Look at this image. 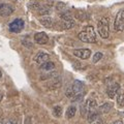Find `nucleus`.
<instances>
[{
    "mask_svg": "<svg viewBox=\"0 0 124 124\" xmlns=\"http://www.w3.org/2000/svg\"><path fill=\"white\" fill-rule=\"evenodd\" d=\"M62 29H70L72 27H75V22L71 21H62L61 23Z\"/></svg>",
    "mask_w": 124,
    "mask_h": 124,
    "instance_id": "a211bd4d",
    "label": "nucleus"
},
{
    "mask_svg": "<svg viewBox=\"0 0 124 124\" xmlns=\"http://www.w3.org/2000/svg\"><path fill=\"white\" fill-rule=\"evenodd\" d=\"M53 114H54V116H56V117H60L62 114V108L60 106H55L53 108Z\"/></svg>",
    "mask_w": 124,
    "mask_h": 124,
    "instance_id": "412c9836",
    "label": "nucleus"
},
{
    "mask_svg": "<svg viewBox=\"0 0 124 124\" xmlns=\"http://www.w3.org/2000/svg\"><path fill=\"white\" fill-rule=\"evenodd\" d=\"M114 29L117 32H121L124 30V9L118 11L116 15L115 21H114Z\"/></svg>",
    "mask_w": 124,
    "mask_h": 124,
    "instance_id": "7ed1b4c3",
    "label": "nucleus"
},
{
    "mask_svg": "<svg viewBox=\"0 0 124 124\" xmlns=\"http://www.w3.org/2000/svg\"><path fill=\"white\" fill-rule=\"evenodd\" d=\"M14 13V7L7 3H0V16L1 17H7Z\"/></svg>",
    "mask_w": 124,
    "mask_h": 124,
    "instance_id": "423d86ee",
    "label": "nucleus"
},
{
    "mask_svg": "<svg viewBox=\"0 0 124 124\" xmlns=\"http://www.w3.org/2000/svg\"><path fill=\"white\" fill-rule=\"evenodd\" d=\"M23 28H24V21L22 19H16L9 24V30L11 32L19 33L23 30Z\"/></svg>",
    "mask_w": 124,
    "mask_h": 124,
    "instance_id": "20e7f679",
    "label": "nucleus"
},
{
    "mask_svg": "<svg viewBox=\"0 0 124 124\" xmlns=\"http://www.w3.org/2000/svg\"><path fill=\"white\" fill-rule=\"evenodd\" d=\"M54 68H55V63L52 61H48L40 65V69H42V70H45V71H51Z\"/></svg>",
    "mask_w": 124,
    "mask_h": 124,
    "instance_id": "ddd939ff",
    "label": "nucleus"
},
{
    "mask_svg": "<svg viewBox=\"0 0 124 124\" xmlns=\"http://www.w3.org/2000/svg\"><path fill=\"white\" fill-rule=\"evenodd\" d=\"M79 38L83 42L87 44H94L96 42V33L92 26H86L79 33Z\"/></svg>",
    "mask_w": 124,
    "mask_h": 124,
    "instance_id": "f257e3e1",
    "label": "nucleus"
},
{
    "mask_svg": "<svg viewBox=\"0 0 124 124\" xmlns=\"http://www.w3.org/2000/svg\"><path fill=\"white\" fill-rule=\"evenodd\" d=\"M84 97V93H80V94H77L72 97V101H80V100H82Z\"/></svg>",
    "mask_w": 124,
    "mask_h": 124,
    "instance_id": "393cba45",
    "label": "nucleus"
},
{
    "mask_svg": "<svg viewBox=\"0 0 124 124\" xmlns=\"http://www.w3.org/2000/svg\"><path fill=\"white\" fill-rule=\"evenodd\" d=\"M112 124H123V122L121 121V120H117V121H114Z\"/></svg>",
    "mask_w": 124,
    "mask_h": 124,
    "instance_id": "cd10ccee",
    "label": "nucleus"
},
{
    "mask_svg": "<svg viewBox=\"0 0 124 124\" xmlns=\"http://www.w3.org/2000/svg\"><path fill=\"white\" fill-rule=\"evenodd\" d=\"M1 99H2V94L0 93V101H1Z\"/></svg>",
    "mask_w": 124,
    "mask_h": 124,
    "instance_id": "c756f323",
    "label": "nucleus"
},
{
    "mask_svg": "<svg viewBox=\"0 0 124 124\" xmlns=\"http://www.w3.org/2000/svg\"><path fill=\"white\" fill-rule=\"evenodd\" d=\"M90 124H103V121L100 118H98V119H96V120H94L93 122H91Z\"/></svg>",
    "mask_w": 124,
    "mask_h": 124,
    "instance_id": "a878e982",
    "label": "nucleus"
},
{
    "mask_svg": "<svg viewBox=\"0 0 124 124\" xmlns=\"http://www.w3.org/2000/svg\"><path fill=\"white\" fill-rule=\"evenodd\" d=\"M5 124H16L14 120H6V123Z\"/></svg>",
    "mask_w": 124,
    "mask_h": 124,
    "instance_id": "bb28decb",
    "label": "nucleus"
},
{
    "mask_svg": "<svg viewBox=\"0 0 124 124\" xmlns=\"http://www.w3.org/2000/svg\"><path fill=\"white\" fill-rule=\"evenodd\" d=\"M101 58H102V53H100V52L95 53L94 56H93V59H92L93 63H97V62H98L100 59H101Z\"/></svg>",
    "mask_w": 124,
    "mask_h": 124,
    "instance_id": "4be33fe9",
    "label": "nucleus"
},
{
    "mask_svg": "<svg viewBox=\"0 0 124 124\" xmlns=\"http://www.w3.org/2000/svg\"><path fill=\"white\" fill-rule=\"evenodd\" d=\"M117 102L119 106H124V94H119L117 97Z\"/></svg>",
    "mask_w": 124,
    "mask_h": 124,
    "instance_id": "b1692460",
    "label": "nucleus"
},
{
    "mask_svg": "<svg viewBox=\"0 0 124 124\" xmlns=\"http://www.w3.org/2000/svg\"><path fill=\"white\" fill-rule=\"evenodd\" d=\"M97 31L100 37L106 39L110 35V26L108 18H101L97 23Z\"/></svg>",
    "mask_w": 124,
    "mask_h": 124,
    "instance_id": "f03ea898",
    "label": "nucleus"
},
{
    "mask_svg": "<svg viewBox=\"0 0 124 124\" xmlns=\"http://www.w3.org/2000/svg\"><path fill=\"white\" fill-rule=\"evenodd\" d=\"M112 107H113V104H112V103H110V102H106V103H103L102 106H100V107H99L98 112H99V113H101V114H107V113H108V112L111 111Z\"/></svg>",
    "mask_w": 124,
    "mask_h": 124,
    "instance_id": "4468645a",
    "label": "nucleus"
},
{
    "mask_svg": "<svg viewBox=\"0 0 124 124\" xmlns=\"http://www.w3.org/2000/svg\"><path fill=\"white\" fill-rule=\"evenodd\" d=\"M61 78L60 77H56L55 79H53V81L51 82V85H50V88L51 89H57L61 86Z\"/></svg>",
    "mask_w": 124,
    "mask_h": 124,
    "instance_id": "dca6fc26",
    "label": "nucleus"
},
{
    "mask_svg": "<svg viewBox=\"0 0 124 124\" xmlns=\"http://www.w3.org/2000/svg\"><path fill=\"white\" fill-rule=\"evenodd\" d=\"M39 22H40V24L42 26L46 27V28H51V27L53 26V24H54V21L52 20V18H50V17L42 18V19H40V20H39Z\"/></svg>",
    "mask_w": 124,
    "mask_h": 124,
    "instance_id": "f8f14e48",
    "label": "nucleus"
},
{
    "mask_svg": "<svg viewBox=\"0 0 124 124\" xmlns=\"http://www.w3.org/2000/svg\"><path fill=\"white\" fill-rule=\"evenodd\" d=\"M60 18H61L62 21H71L72 20V16L70 14V11H67V10L61 13L60 14Z\"/></svg>",
    "mask_w": 124,
    "mask_h": 124,
    "instance_id": "f3484780",
    "label": "nucleus"
},
{
    "mask_svg": "<svg viewBox=\"0 0 124 124\" xmlns=\"http://www.w3.org/2000/svg\"><path fill=\"white\" fill-rule=\"evenodd\" d=\"M70 87L72 89L73 93H75V95L80 94V93H82L83 89H84V83L81 82V81H79V80H76L75 82L72 83V85Z\"/></svg>",
    "mask_w": 124,
    "mask_h": 124,
    "instance_id": "9d476101",
    "label": "nucleus"
},
{
    "mask_svg": "<svg viewBox=\"0 0 124 124\" xmlns=\"http://www.w3.org/2000/svg\"><path fill=\"white\" fill-rule=\"evenodd\" d=\"M85 107H86V110H87V113H90V112H94L96 111V108H97V102H96V100L94 99H87L86 103H85Z\"/></svg>",
    "mask_w": 124,
    "mask_h": 124,
    "instance_id": "9b49d317",
    "label": "nucleus"
},
{
    "mask_svg": "<svg viewBox=\"0 0 124 124\" xmlns=\"http://www.w3.org/2000/svg\"><path fill=\"white\" fill-rule=\"evenodd\" d=\"M65 95H66L67 97H69V98H72L73 96H75V93H73L71 87H69V88L66 89V91H65Z\"/></svg>",
    "mask_w": 124,
    "mask_h": 124,
    "instance_id": "5701e85b",
    "label": "nucleus"
},
{
    "mask_svg": "<svg viewBox=\"0 0 124 124\" xmlns=\"http://www.w3.org/2000/svg\"><path fill=\"white\" fill-rule=\"evenodd\" d=\"M76 113H77V108L75 106H70L66 110V113H65V115H66L67 119H71L72 117H75Z\"/></svg>",
    "mask_w": 124,
    "mask_h": 124,
    "instance_id": "2eb2a0df",
    "label": "nucleus"
},
{
    "mask_svg": "<svg viewBox=\"0 0 124 124\" xmlns=\"http://www.w3.org/2000/svg\"><path fill=\"white\" fill-rule=\"evenodd\" d=\"M73 55L80 59L86 60L91 56V50L89 49H77L73 51Z\"/></svg>",
    "mask_w": 124,
    "mask_h": 124,
    "instance_id": "39448f33",
    "label": "nucleus"
},
{
    "mask_svg": "<svg viewBox=\"0 0 124 124\" xmlns=\"http://www.w3.org/2000/svg\"><path fill=\"white\" fill-rule=\"evenodd\" d=\"M56 9L58 11H60V13H63V11L66 10V4L63 2H58L56 4Z\"/></svg>",
    "mask_w": 124,
    "mask_h": 124,
    "instance_id": "aec40b11",
    "label": "nucleus"
},
{
    "mask_svg": "<svg viewBox=\"0 0 124 124\" xmlns=\"http://www.w3.org/2000/svg\"><path fill=\"white\" fill-rule=\"evenodd\" d=\"M1 77H2V72H1V71H0V78H1Z\"/></svg>",
    "mask_w": 124,
    "mask_h": 124,
    "instance_id": "7c9ffc66",
    "label": "nucleus"
},
{
    "mask_svg": "<svg viewBox=\"0 0 124 124\" xmlns=\"http://www.w3.org/2000/svg\"><path fill=\"white\" fill-rule=\"evenodd\" d=\"M6 123V120H0V124H5Z\"/></svg>",
    "mask_w": 124,
    "mask_h": 124,
    "instance_id": "c85d7f7f",
    "label": "nucleus"
},
{
    "mask_svg": "<svg viewBox=\"0 0 124 124\" xmlns=\"http://www.w3.org/2000/svg\"><path fill=\"white\" fill-rule=\"evenodd\" d=\"M34 41L39 45H46L49 41V36L46 32H37L34 34Z\"/></svg>",
    "mask_w": 124,
    "mask_h": 124,
    "instance_id": "6e6552de",
    "label": "nucleus"
},
{
    "mask_svg": "<svg viewBox=\"0 0 124 124\" xmlns=\"http://www.w3.org/2000/svg\"><path fill=\"white\" fill-rule=\"evenodd\" d=\"M49 59H50V55L45 53V52H39L35 57H34V61L40 65L46 63V62H48Z\"/></svg>",
    "mask_w": 124,
    "mask_h": 124,
    "instance_id": "1a4fd4ad",
    "label": "nucleus"
},
{
    "mask_svg": "<svg viewBox=\"0 0 124 124\" xmlns=\"http://www.w3.org/2000/svg\"><path fill=\"white\" fill-rule=\"evenodd\" d=\"M76 18L78 19V20H81V21H84L85 19L87 18V15H86V13H85L84 10H77L76 11Z\"/></svg>",
    "mask_w": 124,
    "mask_h": 124,
    "instance_id": "6ab92c4d",
    "label": "nucleus"
},
{
    "mask_svg": "<svg viewBox=\"0 0 124 124\" xmlns=\"http://www.w3.org/2000/svg\"><path fill=\"white\" fill-rule=\"evenodd\" d=\"M120 90V85L118 83H113L112 85L108 87L107 89V94L110 98H114L116 95L118 94V92Z\"/></svg>",
    "mask_w": 124,
    "mask_h": 124,
    "instance_id": "0eeeda50",
    "label": "nucleus"
}]
</instances>
